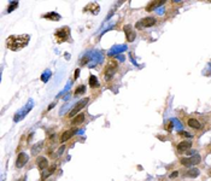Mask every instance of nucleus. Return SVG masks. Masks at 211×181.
I'll use <instances>...</instances> for the list:
<instances>
[{"label":"nucleus","instance_id":"8","mask_svg":"<svg viewBox=\"0 0 211 181\" xmlns=\"http://www.w3.org/2000/svg\"><path fill=\"white\" fill-rule=\"evenodd\" d=\"M123 32H124V34H126V38H127V41H128V42H133V41L135 40L136 34H135V32H134V29H133V27H132L130 24H126V26L123 27Z\"/></svg>","mask_w":211,"mask_h":181},{"label":"nucleus","instance_id":"17","mask_svg":"<svg viewBox=\"0 0 211 181\" xmlns=\"http://www.w3.org/2000/svg\"><path fill=\"white\" fill-rule=\"evenodd\" d=\"M92 56H93V51H88L86 54H83V57H82L80 64H81V65H86V64L88 65V64L90 63V60H92Z\"/></svg>","mask_w":211,"mask_h":181},{"label":"nucleus","instance_id":"15","mask_svg":"<svg viewBox=\"0 0 211 181\" xmlns=\"http://www.w3.org/2000/svg\"><path fill=\"white\" fill-rule=\"evenodd\" d=\"M164 3H165V2H151V3L146 6V11H148V12H150V11H153V10L156 11L158 8H161V5H164Z\"/></svg>","mask_w":211,"mask_h":181},{"label":"nucleus","instance_id":"22","mask_svg":"<svg viewBox=\"0 0 211 181\" xmlns=\"http://www.w3.org/2000/svg\"><path fill=\"white\" fill-rule=\"evenodd\" d=\"M89 86L92 88H98L100 86V83H99V81H98V78H96L95 75H90L89 76Z\"/></svg>","mask_w":211,"mask_h":181},{"label":"nucleus","instance_id":"24","mask_svg":"<svg viewBox=\"0 0 211 181\" xmlns=\"http://www.w3.org/2000/svg\"><path fill=\"white\" fill-rule=\"evenodd\" d=\"M41 149H42V143H38V144H35V145L32 147V153H33L34 156H36V155L41 151Z\"/></svg>","mask_w":211,"mask_h":181},{"label":"nucleus","instance_id":"21","mask_svg":"<svg viewBox=\"0 0 211 181\" xmlns=\"http://www.w3.org/2000/svg\"><path fill=\"white\" fill-rule=\"evenodd\" d=\"M199 169H197V168H191V169H188L187 171H185V175L186 176H188V177H197V176H199Z\"/></svg>","mask_w":211,"mask_h":181},{"label":"nucleus","instance_id":"18","mask_svg":"<svg viewBox=\"0 0 211 181\" xmlns=\"http://www.w3.org/2000/svg\"><path fill=\"white\" fill-rule=\"evenodd\" d=\"M56 168H57L56 165H52L51 168H48V169H45V170L42 171V175H41V180H42V181H45V180H46V179H47V177H48L51 174H53V173H54Z\"/></svg>","mask_w":211,"mask_h":181},{"label":"nucleus","instance_id":"3","mask_svg":"<svg viewBox=\"0 0 211 181\" xmlns=\"http://www.w3.org/2000/svg\"><path fill=\"white\" fill-rule=\"evenodd\" d=\"M117 62H114V60H110L106 65L104 70V80L105 81H110L114 76H115V72L117 71Z\"/></svg>","mask_w":211,"mask_h":181},{"label":"nucleus","instance_id":"30","mask_svg":"<svg viewBox=\"0 0 211 181\" xmlns=\"http://www.w3.org/2000/svg\"><path fill=\"white\" fill-rule=\"evenodd\" d=\"M64 150H65V145L60 146V147L58 149V151H57V156H58V157H59V156H62V155H63V152H64Z\"/></svg>","mask_w":211,"mask_h":181},{"label":"nucleus","instance_id":"33","mask_svg":"<svg viewBox=\"0 0 211 181\" xmlns=\"http://www.w3.org/2000/svg\"><path fill=\"white\" fill-rule=\"evenodd\" d=\"M177 174H179V171H173V173L170 174V179H174V177H176V176H177Z\"/></svg>","mask_w":211,"mask_h":181},{"label":"nucleus","instance_id":"13","mask_svg":"<svg viewBox=\"0 0 211 181\" xmlns=\"http://www.w3.org/2000/svg\"><path fill=\"white\" fill-rule=\"evenodd\" d=\"M36 164H38V168L41 170V171H44L47 167H48V161H47V158L46 157H38L36 158Z\"/></svg>","mask_w":211,"mask_h":181},{"label":"nucleus","instance_id":"12","mask_svg":"<svg viewBox=\"0 0 211 181\" xmlns=\"http://www.w3.org/2000/svg\"><path fill=\"white\" fill-rule=\"evenodd\" d=\"M77 132V129L76 128H71V129H69V130H65L63 134H62V137H60V141L62 143H65V141H68L71 137H74L75 135V133Z\"/></svg>","mask_w":211,"mask_h":181},{"label":"nucleus","instance_id":"31","mask_svg":"<svg viewBox=\"0 0 211 181\" xmlns=\"http://www.w3.org/2000/svg\"><path fill=\"white\" fill-rule=\"evenodd\" d=\"M69 106H70L69 104H66L65 106H63V108L60 109V111H59V114H60V115H64V112H65V110H68V109H69Z\"/></svg>","mask_w":211,"mask_h":181},{"label":"nucleus","instance_id":"1","mask_svg":"<svg viewBox=\"0 0 211 181\" xmlns=\"http://www.w3.org/2000/svg\"><path fill=\"white\" fill-rule=\"evenodd\" d=\"M30 41V35L22 34V35H11L6 40V46L11 51H20L24 48Z\"/></svg>","mask_w":211,"mask_h":181},{"label":"nucleus","instance_id":"19","mask_svg":"<svg viewBox=\"0 0 211 181\" xmlns=\"http://www.w3.org/2000/svg\"><path fill=\"white\" fill-rule=\"evenodd\" d=\"M42 17L46 20H50V21H56V22L60 20V15H58L57 12H48V14L44 15Z\"/></svg>","mask_w":211,"mask_h":181},{"label":"nucleus","instance_id":"23","mask_svg":"<svg viewBox=\"0 0 211 181\" xmlns=\"http://www.w3.org/2000/svg\"><path fill=\"white\" fill-rule=\"evenodd\" d=\"M83 121H84V115H83V114H78L77 116H75V118L72 120L71 124H74V126H77V124H81Z\"/></svg>","mask_w":211,"mask_h":181},{"label":"nucleus","instance_id":"20","mask_svg":"<svg viewBox=\"0 0 211 181\" xmlns=\"http://www.w3.org/2000/svg\"><path fill=\"white\" fill-rule=\"evenodd\" d=\"M188 126L191 128H194V129H201V123L195 118H189L188 120Z\"/></svg>","mask_w":211,"mask_h":181},{"label":"nucleus","instance_id":"6","mask_svg":"<svg viewBox=\"0 0 211 181\" xmlns=\"http://www.w3.org/2000/svg\"><path fill=\"white\" fill-rule=\"evenodd\" d=\"M88 102H89V98H87V97H86V98H83V99H81V100H78V102L76 103V105L74 106V109H72V110L69 112V115H68V116H69L70 118H72V117L77 116V114L80 112V110H82V109H83V108L87 105V103H88Z\"/></svg>","mask_w":211,"mask_h":181},{"label":"nucleus","instance_id":"36","mask_svg":"<svg viewBox=\"0 0 211 181\" xmlns=\"http://www.w3.org/2000/svg\"><path fill=\"white\" fill-rule=\"evenodd\" d=\"M18 181H26V177H23L22 180H18Z\"/></svg>","mask_w":211,"mask_h":181},{"label":"nucleus","instance_id":"9","mask_svg":"<svg viewBox=\"0 0 211 181\" xmlns=\"http://www.w3.org/2000/svg\"><path fill=\"white\" fill-rule=\"evenodd\" d=\"M101 62H102V54H101V52H99V51H93L92 60H90V63L88 64V66H89V68H94L95 65L100 64Z\"/></svg>","mask_w":211,"mask_h":181},{"label":"nucleus","instance_id":"34","mask_svg":"<svg viewBox=\"0 0 211 181\" xmlns=\"http://www.w3.org/2000/svg\"><path fill=\"white\" fill-rule=\"evenodd\" d=\"M78 75H80V69H76V70H75V74H74V77H75V78H77V77H78Z\"/></svg>","mask_w":211,"mask_h":181},{"label":"nucleus","instance_id":"11","mask_svg":"<svg viewBox=\"0 0 211 181\" xmlns=\"http://www.w3.org/2000/svg\"><path fill=\"white\" fill-rule=\"evenodd\" d=\"M192 147V141H189V140H185V141H181V143H179L177 144V152H187L189 149Z\"/></svg>","mask_w":211,"mask_h":181},{"label":"nucleus","instance_id":"4","mask_svg":"<svg viewBox=\"0 0 211 181\" xmlns=\"http://www.w3.org/2000/svg\"><path fill=\"white\" fill-rule=\"evenodd\" d=\"M56 38H57V41L59 44L66 41L69 38H70V28L69 27H62L60 29H58L56 33H54Z\"/></svg>","mask_w":211,"mask_h":181},{"label":"nucleus","instance_id":"27","mask_svg":"<svg viewBox=\"0 0 211 181\" xmlns=\"http://www.w3.org/2000/svg\"><path fill=\"white\" fill-rule=\"evenodd\" d=\"M84 92H86V86L81 84V86H78V87L76 88V91H75V96H80V94H83Z\"/></svg>","mask_w":211,"mask_h":181},{"label":"nucleus","instance_id":"7","mask_svg":"<svg viewBox=\"0 0 211 181\" xmlns=\"http://www.w3.org/2000/svg\"><path fill=\"white\" fill-rule=\"evenodd\" d=\"M154 24H156V18H153V17H146V18H142V20L138 21L135 23V28L136 29H144V28L152 27Z\"/></svg>","mask_w":211,"mask_h":181},{"label":"nucleus","instance_id":"25","mask_svg":"<svg viewBox=\"0 0 211 181\" xmlns=\"http://www.w3.org/2000/svg\"><path fill=\"white\" fill-rule=\"evenodd\" d=\"M51 75H52V72H51V70H45L44 72H42V75H41V81L42 82H47L48 80H50V77H51Z\"/></svg>","mask_w":211,"mask_h":181},{"label":"nucleus","instance_id":"2","mask_svg":"<svg viewBox=\"0 0 211 181\" xmlns=\"http://www.w3.org/2000/svg\"><path fill=\"white\" fill-rule=\"evenodd\" d=\"M33 106H34V102H33V99H29L28 103L26 104V106H24L23 109H21L20 111L16 112V115H15V117H14V121H15V122L22 121V120L26 117V115H28V112L33 109Z\"/></svg>","mask_w":211,"mask_h":181},{"label":"nucleus","instance_id":"29","mask_svg":"<svg viewBox=\"0 0 211 181\" xmlns=\"http://www.w3.org/2000/svg\"><path fill=\"white\" fill-rule=\"evenodd\" d=\"M179 134L181 135V137H185V138H192V134H189V133H187V132H183V130H181V132H179Z\"/></svg>","mask_w":211,"mask_h":181},{"label":"nucleus","instance_id":"10","mask_svg":"<svg viewBox=\"0 0 211 181\" xmlns=\"http://www.w3.org/2000/svg\"><path fill=\"white\" fill-rule=\"evenodd\" d=\"M29 161V157L26 152H20L18 156H17V159H16V167L17 168H23Z\"/></svg>","mask_w":211,"mask_h":181},{"label":"nucleus","instance_id":"5","mask_svg":"<svg viewBox=\"0 0 211 181\" xmlns=\"http://www.w3.org/2000/svg\"><path fill=\"white\" fill-rule=\"evenodd\" d=\"M200 161H201V157L197 153V155H193V156H188V157H186V158H182V159H181V164L185 165V167H191V168H192L193 165L199 164Z\"/></svg>","mask_w":211,"mask_h":181},{"label":"nucleus","instance_id":"16","mask_svg":"<svg viewBox=\"0 0 211 181\" xmlns=\"http://www.w3.org/2000/svg\"><path fill=\"white\" fill-rule=\"evenodd\" d=\"M99 5L96 4V3H90L86 9H84V11H89L92 15H98L99 14Z\"/></svg>","mask_w":211,"mask_h":181},{"label":"nucleus","instance_id":"14","mask_svg":"<svg viewBox=\"0 0 211 181\" xmlns=\"http://www.w3.org/2000/svg\"><path fill=\"white\" fill-rule=\"evenodd\" d=\"M127 50V46L126 45H120V46H114L110 51H109V56L111 57V56H114V54H117V53H121V52H123V51H126Z\"/></svg>","mask_w":211,"mask_h":181},{"label":"nucleus","instance_id":"28","mask_svg":"<svg viewBox=\"0 0 211 181\" xmlns=\"http://www.w3.org/2000/svg\"><path fill=\"white\" fill-rule=\"evenodd\" d=\"M16 8H18V2H10V5L8 6V12H12Z\"/></svg>","mask_w":211,"mask_h":181},{"label":"nucleus","instance_id":"35","mask_svg":"<svg viewBox=\"0 0 211 181\" xmlns=\"http://www.w3.org/2000/svg\"><path fill=\"white\" fill-rule=\"evenodd\" d=\"M65 58L69 59V58H70V54H69V53H65Z\"/></svg>","mask_w":211,"mask_h":181},{"label":"nucleus","instance_id":"26","mask_svg":"<svg viewBox=\"0 0 211 181\" xmlns=\"http://www.w3.org/2000/svg\"><path fill=\"white\" fill-rule=\"evenodd\" d=\"M173 121V124H174V128L176 129V130H179V132H181V129L183 128V126L181 124V122L177 120V118H173L171 120Z\"/></svg>","mask_w":211,"mask_h":181},{"label":"nucleus","instance_id":"32","mask_svg":"<svg viewBox=\"0 0 211 181\" xmlns=\"http://www.w3.org/2000/svg\"><path fill=\"white\" fill-rule=\"evenodd\" d=\"M164 11H165V10H164V8H158V9L156 10V12H157L158 15H163V14H164Z\"/></svg>","mask_w":211,"mask_h":181}]
</instances>
